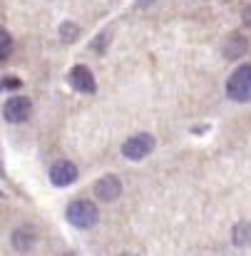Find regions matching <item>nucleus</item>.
I'll list each match as a JSON object with an SVG mask.
<instances>
[{
  "mask_svg": "<svg viewBox=\"0 0 251 256\" xmlns=\"http://www.w3.org/2000/svg\"><path fill=\"white\" fill-rule=\"evenodd\" d=\"M20 85H22V82H20L18 78H2V87H5V90H18Z\"/></svg>",
  "mask_w": 251,
  "mask_h": 256,
  "instance_id": "ddd939ff",
  "label": "nucleus"
},
{
  "mask_svg": "<svg viewBox=\"0 0 251 256\" xmlns=\"http://www.w3.org/2000/svg\"><path fill=\"white\" fill-rule=\"evenodd\" d=\"M78 35H80V28H78L75 22H62V28H60V38H62L65 42H75Z\"/></svg>",
  "mask_w": 251,
  "mask_h": 256,
  "instance_id": "f8f14e48",
  "label": "nucleus"
},
{
  "mask_svg": "<svg viewBox=\"0 0 251 256\" xmlns=\"http://www.w3.org/2000/svg\"><path fill=\"white\" fill-rule=\"evenodd\" d=\"M65 216H68V222H70L72 226H78V229H92V226L97 224V219H100V212H97V206H94L92 202L75 199V202H70Z\"/></svg>",
  "mask_w": 251,
  "mask_h": 256,
  "instance_id": "f257e3e1",
  "label": "nucleus"
},
{
  "mask_svg": "<svg viewBox=\"0 0 251 256\" xmlns=\"http://www.w3.org/2000/svg\"><path fill=\"white\" fill-rule=\"evenodd\" d=\"M232 242L236 246H249L251 244V224L249 222H239L232 232Z\"/></svg>",
  "mask_w": 251,
  "mask_h": 256,
  "instance_id": "9d476101",
  "label": "nucleus"
},
{
  "mask_svg": "<svg viewBox=\"0 0 251 256\" xmlns=\"http://www.w3.org/2000/svg\"><path fill=\"white\" fill-rule=\"evenodd\" d=\"M154 2H157V0H137L140 8H150V5H154Z\"/></svg>",
  "mask_w": 251,
  "mask_h": 256,
  "instance_id": "2eb2a0df",
  "label": "nucleus"
},
{
  "mask_svg": "<svg viewBox=\"0 0 251 256\" xmlns=\"http://www.w3.org/2000/svg\"><path fill=\"white\" fill-rule=\"evenodd\" d=\"M50 182L55 184V186H70L75 179H78V167L70 162V160H60V162H55L52 167H50Z\"/></svg>",
  "mask_w": 251,
  "mask_h": 256,
  "instance_id": "423d86ee",
  "label": "nucleus"
},
{
  "mask_svg": "<svg viewBox=\"0 0 251 256\" xmlns=\"http://www.w3.org/2000/svg\"><path fill=\"white\" fill-rule=\"evenodd\" d=\"M226 94L234 102H251V65H239L229 75Z\"/></svg>",
  "mask_w": 251,
  "mask_h": 256,
  "instance_id": "f03ea898",
  "label": "nucleus"
},
{
  "mask_svg": "<svg viewBox=\"0 0 251 256\" xmlns=\"http://www.w3.org/2000/svg\"><path fill=\"white\" fill-rule=\"evenodd\" d=\"M10 244H12L15 252H30L32 244H35V229H32L30 224L18 226V229L12 232V236H10Z\"/></svg>",
  "mask_w": 251,
  "mask_h": 256,
  "instance_id": "6e6552de",
  "label": "nucleus"
},
{
  "mask_svg": "<svg viewBox=\"0 0 251 256\" xmlns=\"http://www.w3.org/2000/svg\"><path fill=\"white\" fill-rule=\"evenodd\" d=\"M68 85L78 92H94L97 90V82H94V75L84 68V65H75L70 72H68Z\"/></svg>",
  "mask_w": 251,
  "mask_h": 256,
  "instance_id": "0eeeda50",
  "label": "nucleus"
},
{
  "mask_svg": "<svg viewBox=\"0 0 251 256\" xmlns=\"http://www.w3.org/2000/svg\"><path fill=\"white\" fill-rule=\"evenodd\" d=\"M10 52H12V35L2 28V30H0V60L5 62V60L10 58Z\"/></svg>",
  "mask_w": 251,
  "mask_h": 256,
  "instance_id": "9b49d317",
  "label": "nucleus"
},
{
  "mask_svg": "<svg viewBox=\"0 0 251 256\" xmlns=\"http://www.w3.org/2000/svg\"><path fill=\"white\" fill-rule=\"evenodd\" d=\"M154 144H157V140H154L150 132H140V134H132V137L122 144V154H124L127 160H132V162H140V160H144V157L152 154Z\"/></svg>",
  "mask_w": 251,
  "mask_h": 256,
  "instance_id": "7ed1b4c3",
  "label": "nucleus"
},
{
  "mask_svg": "<svg viewBox=\"0 0 251 256\" xmlns=\"http://www.w3.org/2000/svg\"><path fill=\"white\" fill-rule=\"evenodd\" d=\"M122 194V179L117 174H104L102 179H97L94 184V196L100 202H114Z\"/></svg>",
  "mask_w": 251,
  "mask_h": 256,
  "instance_id": "39448f33",
  "label": "nucleus"
},
{
  "mask_svg": "<svg viewBox=\"0 0 251 256\" xmlns=\"http://www.w3.org/2000/svg\"><path fill=\"white\" fill-rule=\"evenodd\" d=\"M246 50H249V45H246V40H244L242 35H232V38L224 42V58H226V60H239Z\"/></svg>",
  "mask_w": 251,
  "mask_h": 256,
  "instance_id": "1a4fd4ad",
  "label": "nucleus"
},
{
  "mask_svg": "<svg viewBox=\"0 0 251 256\" xmlns=\"http://www.w3.org/2000/svg\"><path fill=\"white\" fill-rule=\"evenodd\" d=\"M242 20H244V25H249V28H251V5H246V8H244Z\"/></svg>",
  "mask_w": 251,
  "mask_h": 256,
  "instance_id": "4468645a",
  "label": "nucleus"
},
{
  "mask_svg": "<svg viewBox=\"0 0 251 256\" xmlns=\"http://www.w3.org/2000/svg\"><path fill=\"white\" fill-rule=\"evenodd\" d=\"M30 114H32V102H30L28 97H10V100H5V104H2V117H5L8 122H12V124L25 122Z\"/></svg>",
  "mask_w": 251,
  "mask_h": 256,
  "instance_id": "20e7f679",
  "label": "nucleus"
},
{
  "mask_svg": "<svg viewBox=\"0 0 251 256\" xmlns=\"http://www.w3.org/2000/svg\"><path fill=\"white\" fill-rule=\"evenodd\" d=\"M120 256H134V254H120Z\"/></svg>",
  "mask_w": 251,
  "mask_h": 256,
  "instance_id": "dca6fc26",
  "label": "nucleus"
}]
</instances>
